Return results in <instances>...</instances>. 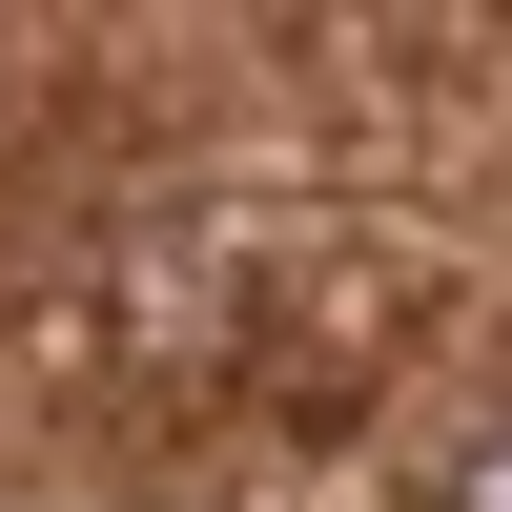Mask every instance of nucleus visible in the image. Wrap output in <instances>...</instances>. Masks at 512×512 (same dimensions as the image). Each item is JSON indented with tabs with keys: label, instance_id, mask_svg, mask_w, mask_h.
Listing matches in <instances>:
<instances>
[{
	"label": "nucleus",
	"instance_id": "obj_1",
	"mask_svg": "<svg viewBox=\"0 0 512 512\" xmlns=\"http://www.w3.org/2000/svg\"><path fill=\"white\" fill-rule=\"evenodd\" d=\"M472 512H512V451H472Z\"/></svg>",
	"mask_w": 512,
	"mask_h": 512
}]
</instances>
